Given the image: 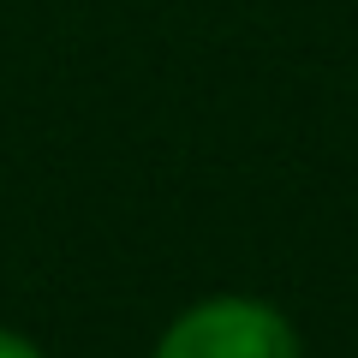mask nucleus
Instances as JSON below:
<instances>
[{"instance_id": "nucleus-1", "label": "nucleus", "mask_w": 358, "mask_h": 358, "mask_svg": "<svg viewBox=\"0 0 358 358\" xmlns=\"http://www.w3.org/2000/svg\"><path fill=\"white\" fill-rule=\"evenodd\" d=\"M155 358H299V334L263 299H203L167 322Z\"/></svg>"}, {"instance_id": "nucleus-2", "label": "nucleus", "mask_w": 358, "mask_h": 358, "mask_svg": "<svg viewBox=\"0 0 358 358\" xmlns=\"http://www.w3.org/2000/svg\"><path fill=\"white\" fill-rule=\"evenodd\" d=\"M0 358H48L42 346H30L24 334H13V329H0Z\"/></svg>"}]
</instances>
